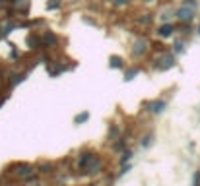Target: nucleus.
I'll return each instance as SVG.
<instances>
[{
    "mask_svg": "<svg viewBox=\"0 0 200 186\" xmlns=\"http://www.w3.org/2000/svg\"><path fill=\"white\" fill-rule=\"evenodd\" d=\"M18 169H20V171H16V173H18L20 176H31V175H33V167H31V165H18Z\"/></svg>",
    "mask_w": 200,
    "mask_h": 186,
    "instance_id": "nucleus-9",
    "label": "nucleus"
},
{
    "mask_svg": "<svg viewBox=\"0 0 200 186\" xmlns=\"http://www.w3.org/2000/svg\"><path fill=\"white\" fill-rule=\"evenodd\" d=\"M183 4H184V6H189V8H192V10H196V8H198V2H196V0H184Z\"/></svg>",
    "mask_w": 200,
    "mask_h": 186,
    "instance_id": "nucleus-17",
    "label": "nucleus"
},
{
    "mask_svg": "<svg viewBox=\"0 0 200 186\" xmlns=\"http://www.w3.org/2000/svg\"><path fill=\"white\" fill-rule=\"evenodd\" d=\"M198 35H200V25H198Z\"/></svg>",
    "mask_w": 200,
    "mask_h": 186,
    "instance_id": "nucleus-24",
    "label": "nucleus"
},
{
    "mask_svg": "<svg viewBox=\"0 0 200 186\" xmlns=\"http://www.w3.org/2000/svg\"><path fill=\"white\" fill-rule=\"evenodd\" d=\"M58 6H60V2H58V0H51V2L47 4V8H49V10H56Z\"/></svg>",
    "mask_w": 200,
    "mask_h": 186,
    "instance_id": "nucleus-19",
    "label": "nucleus"
},
{
    "mask_svg": "<svg viewBox=\"0 0 200 186\" xmlns=\"http://www.w3.org/2000/svg\"><path fill=\"white\" fill-rule=\"evenodd\" d=\"M87 118H90V112L86 111V112H82V114H78V116L74 118V122H76V124H82V122H86Z\"/></svg>",
    "mask_w": 200,
    "mask_h": 186,
    "instance_id": "nucleus-12",
    "label": "nucleus"
},
{
    "mask_svg": "<svg viewBox=\"0 0 200 186\" xmlns=\"http://www.w3.org/2000/svg\"><path fill=\"white\" fill-rule=\"evenodd\" d=\"M16 8H18V12L25 14L27 8H29V2H27V0H16Z\"/></svg>",
    "mask_w": 200,
    "mask_h": 186,
    "instance_id": "nucleus-11",
    "label": "nucleus"
},
{
    "mask_svg": "<svg viewBox=\"0 0 200 186\" xmlns=\"http://www.w3.org/2000/svg\"><path fill=\"white\" fill-rule=\"evenodd\" d=\"M51 169H53V167H51V163H41V165H39V171H41V173H49Z\"/></svg>",
    "mask_w": 200,
    "mask_h": 186,
    "instance_id": "nucleus-18",
    "label": "nucleus"
},
{
    "mask_svg": "<svg viewBox=\"0 0 200 186\" xmlns=\"http://www.w3.org/2000/svg\"><path fill=\"white\" fill-rule=\"evenodd\" d=\"M109 66L111 68H122V58L121 56H111L109 58Z\"/></svg>",
    "mask_w": 200,
    "mask_h": 186,
    "instance_id": "nucleus-10",
    "label": "nucleus"
},
{
    "mask_svg": "<svg viewBox=\"0 0 200 186\" xmlns=\"http://www.w3.org/2000/svg\"><path fill=\"white\" fill-rule=\"evenodd\" d=\"M148 51V43L144 41V39H138L136 43H134V49H132V54L134 56H142L144 53Z\"/></svg>",
    "mask_w": 200,
    "mask_h": 186,
    "instance_id": "nucleus-5",
    "label": "nucleus"
},
{
    "mask_svg": "<svg viewBox=\"0 0 200 186\" xmlns=\"http://www.w3.org/2000/svg\"><path fill=\"white\" fill-rule=\"evenodd\" d=\"M175 66V54L173 53H163L159 58H155V68L158 70H169Z\"/></svg>",
    "mask_w": 200,
    "mask_h": 186,
    "instance_id": "nucleus-2",
    "label": "nucleus"
},
{
    "mask_svg": "<svg viewBox=\"0 0 200 186\" xmlns=\"http://www.w3.org/2000/svg\"><path fill=\"white\" fill-rule=\"evenodd\" d=\"M194 16H196V10H192V8H189V6H181V8H177V12H175V18L181 21V23H190L192 19H194Z\"/></svg>",
    "mask_w": 200,
    "mask_h": 186,
    "instance_id": "nucleus-1",
    "label": "nucleus"
},
{
    "mask_svg": "<svg viewBox=\"0 0 200 186\" xmlns=\"http://www.w3.org/2000/svg\"><path fill=\"white\" fill-rule=\"evenodd\" d=\"M128 2H130V0H113V4H115V6H127Z\"/></svg>",
    "mask_w": 200,
    "mask_h": 186,
    "instance_id": "nucleus-21",
    "label": "nucleus"
},
{
    "mask_svg": "<svg viewBox=\"0 0 200 186\" xmlns=\"http://www.w3.org/2000/svg\"><path fill=\"white\" fill-rule=\"evenodd\" d=\"M56 45V35L53 31H47L43 35V47H55Z\"/></svg>",
    "mask_w": 200,
    "mask_h": 186,
    "instance_id": "nucleus-8",
    "label": "nucleus"
},
{
    "mask_svg": "<svg viewBox=\"0 0 200 186\" xmlns=\"http://www.w3.org/2000/svg\"><path fill=\"white\" fill-rule=\"evenodd\" d=\"M130 159H132V151L128 149V151H124V153L121 155V165H124V163H127V161H130Z\"/></svg>",
    "mask_w": 200,
    "mask_h": 186,
    "instance_id": "nucleus-14",
    "label": "nucleus"
},
{
    "mask_svg": "<svg viewBox=\"0 0 200 186\" xmlns=\"http://www.w3.org/2000/svg\"><path fill=\"white\" fill-rule=\"evenodd\" d=\"M124 144H127V142H124V140H118L117 144H115V149H121V147H124Z\"/></svg>",
    "mask_w": 200,
    "mask_h": 186,
    "instance_id": "nucleus-22",
    "label": "nucleus"
},
{
    "mask_svg": "<svg viewBox=\"0 0 200 186\" xmlns=\"http://www.w3.org/2000/svg\"><path fill=\"white\" fill-rule=\"evenodd\" d=\"M136 74H138V68H130L128 72H127V76H124V80L128 82V80H132V78H134Z\"/></svg>",
    "mask_w": 200,
    "mask_h": 186,
    "instance_id": "nucleus-16",
    "label": "nucleus"
},
{
    "mask_svg": "<svg viewBox=\"0 0 200 186\" xmlns=\"http://www.w3.org/2000/svg\"><path fill=\"white\" fill-rule=\"evenodd\" d=\"M173 33H175V25H173V23H163V25L158 29V35H159V37H163V39L171 37Z\"/></svg>",
    "mask_w": 200,
    "mask_h": 186,
    "instance_id": "nucleus-4",
    "label": "nucleus"
},
{
    "mask_svg": "<svg viewBox=\"0 0 200 186\" xmlns=\"http://www.w3.org/2000/svg\"><path fill=\"white\" fill-rule=\"evenodd\" d=\"M144 2H153V0H144Z\"/></svg>",
    "mask_w": 200,
    "mask_h": 186,
    "instance_id": "nucleus-23",
    "label": "nucleus"
},
{
    "mask_svg": "<svg viewBox=\"0 0 200 186\" xmlns=\"http://www.w3.org/2000/svg\"><path fill=\"white\" fill-rule=\"evenodd\" d=\"M152 140H153V136H152V134H146L144 138H142V142H140V144H142L144 147H148V146H152Z\"/></svg>",
    "mask_w": 200,
    "mask_h": 186,
    "instance_id": "nucleus-13",
    "label": "nucleus"
},
{
    "mask_svg": "<svg viewBox=\"0 0 200 186\" xmlns=\"http://www.w3.org/2000/svg\"><path fill=\"white\" fill-rule=\"evenodd\" d=\"M101 167H103V161L99 159L97 155H95L93 159H91V163L87 165V173H90V175H95V173H99V171H101Z\"/></svg>",
    "mask_w": 200,
    "mask_h": 186,
    "instance_id": "nucleus-6",
    "label": "nucleus"
},
{
    "mask_svg": "<svg viewBox=\"0 0 200 186\" xmlns=\"http://www.w3.org/2000/svg\"><path fill=\"white\" fill-rule=\"evenodd\" d=\"M173 47H175L173 51H175L177 54H179V53H183V51H184V43H183V41H177V43H175Z\"/></svg>",
    "mask_w": 200,
    "mask_h": 186,
    "instance_id": "nucleus-15",
    "label": "nucleus"
},
{
    "mask_svg": "<svg viewBox=\"0 0 200 186\" xmlns=\"http://www.w3.org/2000/svg\"><path fill=\"white\" fill-rule=\"evenodd\" d=\"M118 134H121V132H118V128H117V126H113V128L109 130V136H111V138H118Z\"/></svg>",
    "mask_w": 200,
    "mask_h": 186,
    "instance_id": "nucleus-20",
    "label": "nucleus"
},
{
    "mask_svg": "<svg viewBox=\"0 0 200 186\" xmlns=\"http://www.w3.org/2000/svg\"><path fill=\"white\" fill-rule=\"evenodd\" d=\"M93 157H95V153H91V151H84L82 157H80V161H78V167H80V169H87V165L91 163Z\"/></svg>",
    "mask_w": 200,
    "mask_h": 186,
    "instance_id": "nucleus-7",
    "label": "nucleus"
},
{
    "mask_svg": "<svg viewBox=\"0 0 200 186\" xmlns=\"http://www.w3.org/2000/svg\"><path fill=\"white\" fill-rule=\"evenodd\" d=\"M165 107H167V101H163V99H155V101L146 103V109L150 112H153V114H161L165 111Z\"/></svg>",
    "mask_w": 200,
    "mask_h": 186,
    "instance_id": "nucleus-3",
    "label": "nucleus"
}]
</instances>
